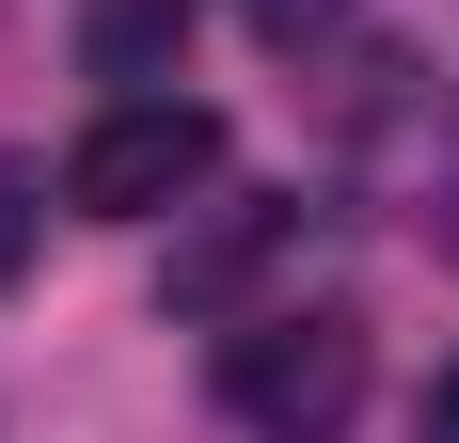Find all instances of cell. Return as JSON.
<instances>
[{
  "label": "cell",
  "mask_w": 459,
  "mask_h": 443,
  "mask_svg": "<svg viewBox=\"0 0 459 443\" xmlns=\"http://www.w3.org/2000/svg\"><path fill=\"white\" fill-rule=\"evenodd\" d=\"M222 412L254 443H333L365 412V317L349 301H270L222 333Z\"/></svg>",
  "instance_id": "obj_1"
},
{
  "label": "cell",
  "mask_w": 459,
  "mask_h": 443,
  "mask_svg": "<svg viewBox=\"0 0 459 443\" xmlns=\"http://www.w3.org/2000/svg\"><path fill=\"white\" fill-rule=\"evenodd\" d=\"M206 175H222V111H206V95H111L80 127V159H64V206L80 222H159Z\"/></svg>",
  "instance_id": "obj_2"
},
{
  "label": "cell",
  "mask_w": 459,
  "mask_h": 443,
  "mask_svg": "<svg viewBox=\"0 0 459 443\" xmlns=\"http://www.w3.org/2000/svg\"><path fill=\"white\" fill-rule=\"evenodd\" d=\"M285 254H301V190H285V206H222V222L175 254V285H159V301H175V317H238Z\"/></svg>",
  "instance_id": "obj_3"
},
{
  "label": "cell",
  "mask_w": 459,
  "mask_h": 443,
  "mask_svg": "<svg viewBox=\"0 0 459 443\" xmlns=\"http://www.w3.org/2000/svg\"><path fill=\"white\" fill-rule=\"evenodd\" d=\"M175 48H190V0H80V64L95 80H175Z\"/></svg>",
  "instance_id": "obj_4"
},
{
  "label": "cell",
  "mask_w": 459,
  "mask_h": 443,
  "mask_svg": "<svg viewBox=\"0 0 459 443\" xmlns=\"http://www.w3.org/2000/svg\"><path fill=\"white\" fill-rule=\"evenodd\" d=\"M32 206H48V190H32V159H0V285L32 269Z\"/></svg>",
  "instance_id": "obj_5"
},
{
  "label": "cell",
  "mask_w": 459,
  "mask_h": 443,
  "mask_svg": "<svg viewBox=\"0 0 459 443\" xmlns=\"http://www.w3.org/2000/svg\"><path fill=\"white\" fill-rule=\"evenodd\" d=\"M428 206H444V222H428V238H444V254H459V111H444V159H428Z\"/></svg>",
  "instance_id": "obj_6"
},
{
  "label": "cell",
  "mask_w": 459,
  "mask_h": 443,
  "mask_svg": "<svg viewBox=\"0 0 459 443\" xmlns=\"http://www.w3.org/2000/svg\"><path fill=\"white\" fill-rule=\"evenodd\" d=\"M317 16H349V0H254V32H270V48H301Z\"/></svg>",
  "instance_id": "obj_7"
},
{
  "label": "cell",
  "mask_w": 459,
  "mask_h": 443,
  "mask_svg": "<svg viewBox=\"0 0 459 443\" xmlns=\"http://www.w3.org/2000/svg\"><path fill=\"white\" fill-rule=\"evenodd\" d=\"M428 443H459V364H444V380H428Z\"/></svg>",
  "instance_id": "obj_8"
}]
</instances>
